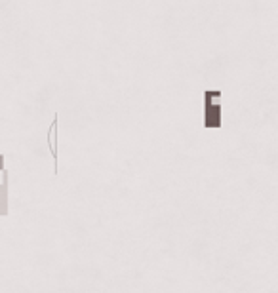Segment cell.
Here are the masks:
<instances>
[{"instance_id":"obj_1","label":"cell","mask_w":278,"mask_h":293,"mask_svg":"<svg viewBox=\"0 0 278 293\" xmlns=\"http://www.w3.org/2000/svg\"><path fill=\"white\" fill-rule=\"evenodd\" d=\"M8 213V173L4 172V181L0 185V215Z\"/></svg>"},{"instance_id":"obj_2","label":"cell","mask_w":278,"mask_h":293,"mask_svg":"<svg viewBox=\"0 0 278 293\" xmlns=\"http://www.w3.org/2000/svg\"><path fill=\"white\" fill-rule=\"evenodd\" d=\"M0 170H4V156L0 155Z\"/></svg>"}]
</instances>
